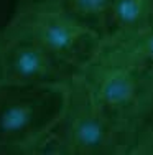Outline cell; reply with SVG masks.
<instances>
[{
  "mask_svg": "<svg viewBox=\"0 0 153 155\" xmlns=\"http://www.w3.org/2000/svg\"><path fill=\"white\" fill-rule=\"evenodd\" d=\"M78 78L112 122L138 137L153 122V68L104 41Z\"/></svg>",
  "mask_w": 153,
  "mask_h": 155,
  "instance_id": "obj_1",
  "label": "cell"
},
{
  "mask_svg": "<svg viewBox=\"0 0 153 155\" xmlns=\"http://www.w3.org/2000/svg\"><path fill=\"white\" fill-rule=\"evenodd\" d=\"M137 137L94 104L76 74L59 122L36 143L33 155H132Z\"/></svg>",
  "mask_w": 153,
  "mask_h": 155,
  "instance_id": "obj_2",
  "label": "cell"
},
{
  "mask_svg": "<svg viewBox=\"0 0 153 155\" xmlns=\"http://www.w3.org/2000/svg\"><path fill=\"white\" fill-rule=\"evenodd\" d=\"M69 83L0 84V155H33L59 122Z\"/></svg>",
  "mask_w": 153,
  "mask_h": 155,
  "instance_id": "obj_3",
  "label": "cell"
},
{
  "mask_svg": "<svg viewBox=\"0 0 153 155\" xmlns=\"http://www.w3.org/2000/svg\"><path fill=\"white\" fill-rule=\"evenodd\" d=\"M35 36L59 64L78 74L104 48V35L63 3H20Z\"/></svg>",
  "mask_w": 153,
  "mask_h": 155,
  "instance_id": "obj_4",
  "label": "cell"
},
{
  "mask_svg": "<svg viewBox=\"0 0 153 155\" xmlns=\"http://www.w3.org/2000/svg\"><path fill=\"white\" fill-rule=\"evenodd\" d=\"M74 76L43 48L18 10L0 28V84L71 83Z\"/></svg>",
  "mask_w": 153,
  "mask_h": 155,
  "instance_id": "obj_5",
  "label": "cell"
},
{
  "mask_svg": "<svg viewBox=\"0 0 153 155\" xmlns=\"http://www.w3.org/2000/svg\"><path fill=\"white\" fill-rule=\"evenodd\" d=\"M153 21V0H112L104 27L109 43H120L135 36Z\"/></svg>",
  "mask_w": 153,
  "mask_h": 155,
  "instance_id": "obj_6",
  "label": "cell"
},
{
  "mask_svg": "<svg viewBox=\"0 0 153 155\" xmlns=\"http://www.w3.org/2000/svg\"><path fill=\"white\" fill-rule=\"evenodd\" d=\"M112 0H64L63 5L69 12L82 18L104 35V27Z\"/></svg>",
  "mask_w": 153,
  "mask_h": 155,
  "instance_id": "obj_7",
  "label": "cell"
},
{
  "mask_svg": "<svg viewBox=\"0 0 153 155\" xmlns=\"http://www.w3.org/2000/svg\"><path fill=\"white\" fill-rule=\"evenodd\" d=\"M109 45L119 48L125 54L132 56L133 60L153 68V21L148 27H145L142 31H138L135 36H132V38L120 41V43H109Z\"/></svg>",
  "mask_w": 153,
  "mask_h": 155,
  "instance_id": "obj_8",
  "label": "cell"
},
{
  "mask_svg": "<svg viewBox=\"0 0 153 155\" xmlns=\"http://www.w3.org/2000/svg\"><path fill=\"white\" fill-rule=\"evenodd\" d=\"M132 155H153V122L138 134Z\"/></svg>",
  "mask_w": 153,
  "mask_h": 155,
  "instance_id": "obj_9",
  "label": "cell"
},
{
  "mask_svg": "<svg viewBox=\"0 0 153 155\" xmlns=\"http://www.w3.org/2000/svg\"><path fill=\"white\" fill-rule=\"evenodd\" d=\"M64 0H20V3H63Z\"/></svg>",
  "mask_w": 153,
  "mask_h": 155,
  "instance_id": "obj_10",
  "label": "cell"
}]
</instances>
